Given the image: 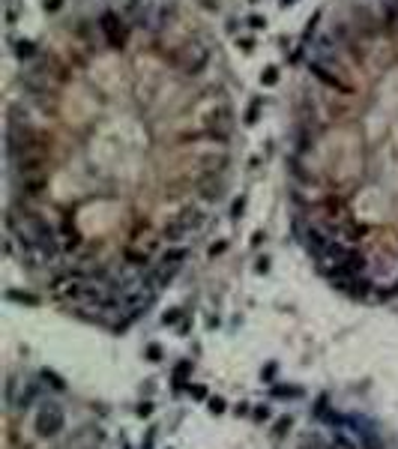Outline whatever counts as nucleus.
<instances>
[{"instance_id":"6e6552de","label":"nucleus","mask_w":398,"mask_h":449,"mask_svg":"<svg viewBox=\"0 0 398 449\" xmlns=\"http://www.w3.org/2000/svg\"><path fill=\"white\" fill-rule=\"evenodd\" d=\"M260 81H263V84H276V81H278V72H276V69H267Z\"/></svg>"},{"instance_id":"7ed1b4c3","label":"nucleus","mask_w":398,"mask_h":449,"mask_svg":"<svg viewBox=\"0 0 398 449\" xmlns=\"http://www.w3.org/2000/svg\"><path fill=\"white\" fill-rule=\"evenodd\" d=\"M204 129H207L216 141H225L228 135H231V129H234V114H231V108H228V105L213 108V111L207 114V120H204Z\"/></svg>"},{"instance_id":"f03ea898","label":"nucleus","mask_w":398,"mask_h":449,"mask_svg":"<svg viewBox=\"0 0 398 449\" xmlns=\"http://www.w3.org/2000/svg\"><path fill=\"white\" fill-rule=\"evenodd\" d=\"M174 63L180 66V72H186V75H201L210 63V48L204 42L192 39V42H186L180 51L174 54Z\"/></svg>"},{"instance_id":"20e7f679","label":"nucleus","mask_w":398,"mask_h":449,"mask_svg":"<svg viewBox=\"0 0 398 449\" xmlns=\"http://www.w3.org/2000/svg\"><path fill=\"white\" fill-rule=\"evenodd\" d=\"M99 27H102V33L108 36L111 45H123L126 42V24H123V18L117 12H105L99 18Z\"/></svg>"},{"instance_id":"39448f33","label":"nucleus","mask_w":398,"mask_h":449,"mask_svg":"<svg viewBox=\"0 0 398 449\" xmlns=\"http://www.w3.org/2000/svg\"><path fill=\"white\" fill-rule=\"evenodd\" d=\"M309 69H312V75L317 78V81H324L327 87L338 90V93H350V84H347V81H342V78H338L335 72H329L327 66H324V63H312Z\"/></svg>"},{"instance_id":"1a4fd4ad","label":"nucleus","mask_w":398,"mask_h":449,"mask_svg":"<svg viewBox=\"0 0 398 449\" xmlns=\"http://www.w3.org/2000/svg\"><path fill=\"white\" fill-rule=\"evenodd\" d=\"M258 108H260V102H252V108H249V117H245L249 123H255V120H258Z\"/></svg>"},{"instance_id":"f257e3e1","label":"nucleus","mask_w":398,"mask_h":449,"mask_svg":"<svg viewBox=\"0 0 398 449\" xmlns=\"http://www.w3.org/2000/svg\"><path fill=\"white\" fill-rule=\"evenodd\" d=\"M129 18L138 24L141 30L159 33L171 21V6L165 0H132L129 3Z\"/></svg>"},{"instance_id":"423d86ee","label":"nucleus","mask_w":398,"mask_h":449,"mask_svg":"<svg viewBox=\"0 0 398 449\" xmlns=\"http://www.w3.org/2000/svg\"><path fill=\"white\" fill-rule=\"evenodd\" d=\"M329 60L332 66H335V60H338V51H335V42H329L327 36H320L317 42H314V63H324Z\"/></svg>"},{"instance_id":"9d476101","label":"nucleus","mask_w":398,"mask_h":449,"mask_svg":"<svg viewBox=\"0 0 398 449\" xmlns=\"http://www.w3.org/2000/svg\"><path fill=\"white\" fill-rule=\"evenodd\" d=\"M288 3H294V0H281V6H288Z\"/></svg>"},{"instance_id":"0eeeda50","label":"nucleus","mask_w":398,"mask_h":449,"mask_svg":"<svg viewBox=\"0 0 398 449\" xmlns=\"http://www.w3.org/2000/svg\"><path fill=\"white\" fill-rule=\"evenodd\" d=\"M15 54H18V60H30L36 54V45L30 42V39H18L15 42Z\"/></svg>"}]
</instances>
